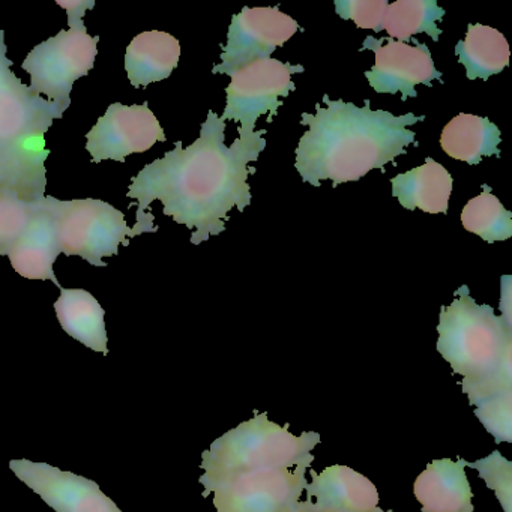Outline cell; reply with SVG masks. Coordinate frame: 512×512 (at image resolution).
<instances>
[{
    "instance_id": "cell-12",
    "label": "cell",
    "mask_w": 512,
    "mask_h": 512,
    "mask_svg": "<svg viewBox=\"0 0 512 512\" xmlns=\"http://www.w3.org/2000/svg\"><path fill=\"white\" fill-rule=\"evenodd\" d=\"M415 41V46H410L392 38L376 40L373 37L365 38L362 49L373 50L376 55V64L365 73L368 83L377 94H397L401 92V100L418 97L416 86H431L433 80L442 79V73L434 67L430 50L425 44Z\"/></svg>"
},
{
    "instance_id": "cell-11",
    "label": "cell",
    "mask_w": 512,
    "mask_h": 512,
    "mask_svg": "<svg viewBox=\"0 0 512 512\" xmlns=\"http://www.w3.org/2000/svg\"><path fill=\"white\" fill-rule=\"evenodd\" d=\"M86 140L92 163L104 160L124 163L130 155L143 154L158 142H166L167 137L148 103L142 106L115 103L86 134Z\"/></svg>"
},
{
    "instance_id": "cell-16",
    "label": "cell",
    "mask_w": 512,
    "mask_h": 512,
    "mask_svg": "<svg viewBox=\"0 0 512 512\" xmlns=\"http://www.w3.org/2000/svg\"><path fill=\"white\" fill-rule=\"evenodd\" d=\"M466 466L463 458H440L428 464L413 484V494L421 503L422 512H473Z\"/></svg>"
},
{
    "instance_id": "cell-18",
    "label": "cell",
    "mask_w": 512,
    "mask_h": 512,
    "mask_svg": "<svg viewBox=\"0 0 512 512\" xmlns=\"http://www.w3.org/2000/svg\"><path fill=\"white\" fill-rule=\"evenodd\" d=\"M392 196L409 211L421 209L428 214H446L454 181L442 164L428 157L416 167L391 179Z\"/></svg>"
},
{
    "instance_id": "cell-6",
    "label": "cell",
    "mask_w": 512,
    "mask_h": 512,
    "mask_svg": "<svg viewBox=\"0 0 512 512\" xmlns=\"http://www.w3.org/2000/svg\"><path fill=\"white\" fill-rule=\"evenodd\" d=\"M47 205L58 227L61 253L82 257L89 265L106 268L104 257L119 253L121 244L136 238L124 212L95 199L58 200L47 196Z\"/></svg>"
},
{
    "instance_id": "cell-28",
    "label": "cell",
    "mask_w": 512,
    "mask_h": 512,
    "mask_svg": "<svg viewBox=\"0 0 512 512\" xmlns=\"http://www.w3.org/2000/svg\"><path fill=\"white\" fill-rule=\"evenodd\" d=\"M335 11L344 20H352L359 29L383 31L388 0H337Z\"/></svg>"
},
{
    "instance_id": "cell-30",
    "label": "cell",
    "mask_w": 512,
    "mask_h": 512,
    "mask_svg": "<svg viewBox=\"0 0 512 512\" xmlns=\"http://www.w3.org/2000/svg\"><path fill=\"white\" fill-rule=\"evenodd\" d=\"M293 512H322L314 506L313 500L305 499L304 502L298 503V508Z\"/></svg>"
},
{
    "instance_id": "cell-5",
    "label": "cell",
    "mask_w": 512,
    "mask_h": 512,
    "mask_svg": "<svg viewBox=\"0 0 512 512\" xmlns=\"http://www.w3.org/2000/svg\"><path fill=\"white\" fill-rule=\"evenodd\" d=\"M437 332V352L463 379L485 376L512 358V326L490 305L476 304L467 286L440 310Z\"/></svg>"
},
{
    "instance_id": "cell-24",
    "label": "cell",
    "mask_w": 512,
    "mask_h": 512,
    "mask_svg": "<svg viewBox=\"0 0 512 512\" xmlns=\"http://www.w3.org/2000/svg\"><path fill=\"white\" fill-rule=\"evenodd\" d=\"M38 203H29L16 194L0 191V256H8L17 239L37 212Z\"/></svg>"
},
{
    "instance_id": "cell-23",
    "label": "cell",
    "mask_w": 512,
    "mask_h": 512,
    "mask_svg": "<svg viewBox=\"0 0 512 512\" xmlns=\"http://www.w3.org/2000/svg\"><path fill=\"white\" fill-rule=\"evenodd\" d=\"M482 188L484 191L464 206L461 224L488 244L506 241L512 236V214L490 193V187Z\"/></svg>"
},
{
    "instance_id": "cell-15",
    "label": "cell",
    "mask_w": 512,
    "mask_h": 512,
    "mask_svg": "<svg viewBox=\"0 0 512 512\" xmlns=\"http://www.w3.org/2000/svg\"><path fill=\"white\" fill-rule=\"evenodd\" d=\"M59 254H61V244H59L58 227L47 205L46 196V199L41 200L25 232L11 248L8 259L20 277L26 280L52 281L58 289H61V283L53 269Z\"/></svg>"
},
{
    "instance_id": "cell-19",
    "label": "cell",
    "mask_w": 512,
    "mask_h": 512,
    "mask_svg": "<svg viewBox=\"0 0 512 512\" xmlns=\"http://www.w3.org/2000/svg\"><path fill=\"white\" fill-rule=\"evenodd\" d=\"M61 296L55 302L56 316L62 329L74 340L101 355H109L106 311L92 293L83 289L61 287Z\"/></svg>"
},
{
    "instance_id": "cell-17",
    "label": "cell",
    "mask_w": 512,
    "mask_h": 512,
    "mask_svg": "<svg viewBox=\"0 0 512 512\" xmlns=\"http://www.w3.org/2000/svg\"><path fill=\"white\" fill-rule=\"evenodd\" d=\"M181 58V44L173 35L161 31L137 35L125 53V71L136 89L148 88L172 76Z\"/></svg>"
},
{
    "instance_id": "cell-14",
    "label": "cell",
    "mask_w": 512,
    "mask_h": 512,
    "mask_svg": "<svg viewBox=\"0 0 512 512\" xmlns=\"http://www.w3.org/2000/svg\"><path fill=\"white\" fill-rule=\"evenodd\" d=\"M310 473L305 499H316L314 506L322 512H394L380 508L376 485L352 467L334 464Z\"/></svg>"
},
{
    "instance_id": "cell-13",
    "label": "cell",
    "mask_w": 512,
    "mask_h": 512,
    "mask_svg": "<svg viewBox=\"0 0 512 512\" xmlns=\"http://www.w3.org/2000/svg\"><path fill=\"white\" fill-rule=\"evenodd\" d=\"M10 469L55 512H124L85 476L25 458L11 460Z\"/></svg>"
},
{
    "instance_id": "cell-25",
    "label": "cell",
    "mask_w": 512,
    "mask_h": 512,
    "mask_svg": "<svg viewBox=\"0 0 512 512\" xmlns=\"http://www.w3.org/2000/svg\"><path fill=\"white\" fill-rule=\"evenodd\" d=\"M466 467L478 470L479 478L484 479L488 488L496 493L503 511H512V464L499 451L491 452L488 457L467 461Z\"/></svg>"
},
{
    "instance_id": "cell-7",
    "label": "cell",
    "mask_w": 512,
    "mask_h": 512,
    "mask_svg": "<svg viewBox=\"0 0 512 512\" xmlns=\"http://www.w3.org/2000/svg\"><path fill=\"white\" fill-rule=\"evenodd\" d=\"M100 37H91L85 22L38 44L23 61L31 76L32 92L46 95L52 103L71 106L74 83L88 76L95 65Z\"/></svg>"
},
{
    "instance_id": "cell-20",
    "label": "cell",
    "mask_w": 512,
    "mask_h": 512,
    "mask_svg": "<svg viewBox=\"0 0 512 512\" xmlns=\"http://www.w3.org/2000/svg\"><path fill=\"white\" fill-rule=\"evenodd\" d=\"M500 130L487 118L460 113L443 128L440 146L454 160L475 166L484 157H499Z\"/></svg>"
},
{
    "instance_id": "cell-8",
    "label": "cell",
    "mask_w": 512,
    "mask_h": 512,
    "mask_svg": "<svg viewBox=\"0 0 512 512\" xmlns=\"http://www.w3.org/2000/svg\"><path fill=\"white\" fill-rule=\"evenodd\" d=\"M301 65L284 64L277 59L253 62L232 74L227 86V103L221 121L241 122L242 133H254L260 116L269 113L268 122L283 106L280 97H289L295 91L293 74L304 73Z\"/></svg>"
},
{
    "instance_id": "cell-22",
    "label": "cell",
    "mask_w": 512,
    "mask_h": 512,
    "mask_svg": "<svg viewBox=\"0 0 512 512\" xmlns=\"http://www.w3.org/2000/svg\"><path fill=\"white\" fill-rule=\"evenodd\" d=\"M445 14L436 0H398L386 8L383 31L401 43H407L418 34H427L431 40L439 41L443 32L437 22Z\"/></svg>"
},
{
    "instance_id": "cell-9",
    "label": "cell",
    "mask_w": 512,
    "mask_h": 512,
    "mask_svg": "<svg viewBox=\"0 0 512 512\" xmlns=\"http://www.w3.org/2000/svg\"><path fill=\"white\" fill-rule=\"evenodd\" d=\"M298 31H301L298 22L281 13L278 7H245L232 17L221 64L212 68V74L232 76L253 62L269 59Z\"/></svg>"
},
{
    "instance_id": "cell-1",
    "label": "cell",
    "mask_w": 512,
    "mask_h": 512,
    "mask_svg": "<svg viewBox=\"0 0 512 512\" xmlns=\"http://www.w3.org/2000/svg\"><path fill=\"white\" fill-rule=\"evenodd\" d=\"M232 146H226V124L217 113L209 112L200 137L184 148L175 149L160 160L148 164L131 179L127 196L139 205L136 236L155 233L154 214L149 211L155 200L163 203L167 217L194 230L191 242L200 245L226 230L229 212H244L251 205L248 176L256 169L248 166L265 151L266 130L242 133Z\"/></svg>"
},
{
    "instance_id": "cell-4",
    "label": "cell",
    "mask_w": 512,
    "mask_h": 512,
    "mask_svg": "<svg viewBox=\"0 0 512 512\" xmlns=\"http://www.w3.org/2000/svg\"><path fill=\"white\" fill-rule=\"evenodd\" d=\"M289 424L269 421L268 413H257L250 421L242 422L212 442L202 454L203 475L199 482L205 487L203 496L236 476L265 469H292L314 461L311 454L320 443L316 431H304L293 436Z\"/></svg>"
},
{
    "instance_id": "cell-29",
    "label": "cell",
    "mask_w": 512,
    "mask_h": 512,
    "mask_svg": "<svg viewBox=\"0 0 512 512\" xmlns=\"http://www.w3.org/2000/svg\"><path fill=\"white\" fill-rule=\"evenodd\" d=\"M56 4L67 11L68 25H70V28H73L74 25L82 22L85 14L95 7L94 0H70V2H65V0H56Z\"/></svg>"
},
{
    "instance_id": "cell-10",
    "label": "cell",
    "mask_w": 512,
    "mask_h": 512,
    "mask_svg": "<svg viewBox=\"0 0 512 512\" xmlns=\"http://www.w3.org/2000/svg\"><path fill=\"white\" fill-rule=\"evenodd\" d=\"M308 464L265 469L230 479L214 490L217 512H293L307 487Z\"/></svg>"
},
{
    "instance_id": "cell-3",
    "label": "cell",
    "mask_w": 512,
    "mask_h": 512,
    "mask_svg": "<svg viewBox=\"0 0 512 512\" xmlns=\"http://www.w3.org/2000/svg\"><path fill=\"white\" fill-rule=\"evenodd\" d=\"M11 67L0 31V191L38 203L46 199V134L68 107L32 92Z\"/></svg>"
},
{
    "instance_id": "cell-26",
    "label": "cell",
    "mask_w": 512,
    "mask_h": 512,
    "mask_svg": "<svg viewBox=\"0 0 512 512\" xmlns=\"http://www.w3.org/2000/svg\"><path fill=\"white\" fill-rule=\"evenodd\" d=\"M475 415L496 443L512 442V391L482 401Z\"/></svg>"
},
{
    "instance_id": "cell-2",
    "label": "cell",
    "mask_w": 512,
    "mask_h": 512,
    "mask_svg": "<svg viewBox=\"0 0 512 512\" xmlns=\"http://www.w3.org/2000/svg\"><path fill=\"white\" fill-rule=\"evenodd\" d=\"M323 103L326 107L316 104V115L302 113L301 124L308 125V131L296 148V170L313 187L326 179L334 188L359 181L371 170L394 163L410 145H418L409 127L425 116L371 110L368 100L358 107L325 95Z\"/></svg>"
},
{
    "instance_id": "cell-21",
    "label": "cell",
    "mask_w": 512,
    "mask_h": 512,
    "mask_svg": "<svg viewBox=\"0 0 512 512\" xmlns=\"http://www.w3.org/2000/svg\"><path fill=\"white\" fill-rule=\"evenodd\" d=\"M455 55L466 68L467 79L487 80L508 67V41L490 26L467 25L466 37L458 41Z\"/></svg>"
},
{
    "instance_id": "cell-27",
    "label": "cell",
    "mask_w": 512,
    "mask_h": 512,
    "mask_svg": "<svg viewBox=\"0 0 512 512\" xmlns=\"http://www.w3.org/2000/svg\"><path fill=\"white\" fill-rule=\"evenodd\" d=\"M460 383L472 406H478L488 398L512 391V358L506 359L499 368L485 376L463 379Z\"/></svg>"
}]
</instances>
